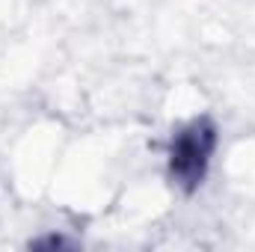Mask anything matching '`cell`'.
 <instances>
[{
    "label": "cell",
    "instance_id": "6da1fadb",
    "mask_svg": "<svg viewBox=\"0 0 255 252\" xmlns=\"http://www.w3.org/2000/svg\"><path fill=\"white\" fill-rule=\"evenodd\" d=\"M217 125L208 116L190 119L187 125H181L166 145V178L172 181V187L181 193H196L202 187V181L208 178L214 151H217Z\"/></svg>",
    "mask_w": 255,
    "mask_h": 252
}]
</instances>
